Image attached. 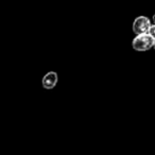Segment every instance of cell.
I'll use <instances>...</instances> for the list:
<instances>
[{
	"instance_id": "5b68a950",
	"label": "cell",
	"mask_w": 155,
	"mask_h": 155,
	"mask_svg": "<svg viewBox=\"0 0 155 155\" xmlns=\"http://www.w3.org/2000/svg\"><path fill=\"white\" fill-rule=\"evenodd\" d=\"M152 20H153V22H154V24H155V14H154V15H153V17H152Z\"/></svg>"
},
{
	"instance_id": "7a4b0ae2",
	"label": "cell",
	"mask_w": 155,
	"mask_h": 155,
	"mask_svg": "<svg viewBox=\"0 0 155 155\" xmlns=\"http://www.w3.org/2000/svg\"><path fill=\"white\" fill-rule=\"evenodd\" d=\"M151 24L150 19H149L147 16H138L134 19L133 21V26H132V29H133V32L135 33L136 35L139 34H146V33H149V30H150Z\"/></svg>"
},
{
	"instance_id": "8992f818",
	"label": "cell",
	"mask_w": 155,
	"mask_h": 155,
	"mask_svg": "<svg viewBox=\"0 0 155 155\" xmlns=\"http://www.w3.org/2000/svg\"><path fill=\"white\" fill-rule=\"evenodd\" d=\"M153 48H154V50H155V43H154V46H153Z\"/></svg>"
},
{
	"instance_id": "6da1fadb",
	"label": "cell",
	"mask_w": 155,
	"mask_h": 155,
	"mask_svg": "<svg viewBox=\"0 0 155 155\" xmlns=\"http://www.w3.org/2000/svg\"><path fill=\"white\" fill-rule=\"evenodd\" d=\"M154 43H155V39L149 33H146V34L136 35L133 41H132V47L136 51L143 52V51H148L151 48H153Z\"/></svg>"
},
{
	"instance_id": "277c9868",
	"label": "cell",
	"mask_w": 155,
	"mask_h": 155,
	"mask_svg": "<svg viewBox=\"0 0 155 155\" xmlns=\"http://www.w3.org/2000/svg\"><path fill=\"white\" fill-rule=\"evenodd\" d=\"M149 34L155 39V24H153L152 26H151L150 30H149Z\"/></svg>"
},
{
	"instance_id": "3957f363",
	"label": "cell",
	"mask_w": 155,
	"mask_h": 155,
	"mask_svg": "<svg viewBox=\"0 0 155 155\" xmlns=\"http://www.w3.org/2000/svg\"><path fill=\"white\" fill-rule=\"evenodd\" d=\"M58 81V75L55 71H49L44 75L43 80H41V84L43 87L46 89H52L56 86Z\"/></svg>"
}]
</instances>
